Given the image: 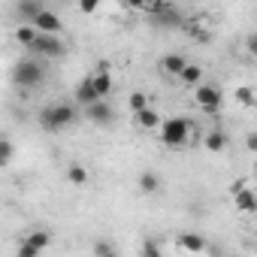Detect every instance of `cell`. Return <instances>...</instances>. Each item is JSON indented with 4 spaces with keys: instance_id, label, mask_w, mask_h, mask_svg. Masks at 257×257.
Instances as JSON below:
<instances>
[{
    "instance_id": "cell-12",
    "label": "cell",
    "mask_w": 257,
    "mask_h": 257,
    "mask_svg": "<svg viewBox=\"0 0 257 257\" xmlns=\"http://www.w3.org/2000/svg\"><path fill=\"white\" fill-rule=\"evenodd\" d=\"M91 82H94V88H97V94H100V100H106V97L112 94V73H109V67H106V64H100V67L94 70V76H91Z\"/></svg>"
},
{
    "instance_id": "cell-15",
    "label": "cell",
    "mask_w": 257,
    "mask_h": 257,
    "mask_svg": "<svg viewBox=\"0 0 257 257\" xmlns=\"http://www.w3.org/2000/svg\"><path fill=\"white\" fill-rule=\"evenodd\" d=\"M155 19L161 22V28H185V19H182V13H179L176 7H170V4H164V10H161Z\"/></svg>"
},
{
    "instance_id": "cell-33",
    "label": "cell",
    "mask_w": 257,
    "mask_h": 257,
    "mask_svg": "<svg viewBox=\"0 0 257 257\" xmlns=\"http://www.w3.org/2000/svg\"><path fill=\"white\" fill-rule=\"evenodd\" d=\"M227 257H242V254H227Z\"/></svg>"
},
{
    "instance_id": "cell-14",
    "label": "cell",
    "mask_w": 257,
    "mask_h": 257,
    "mask_svg": "<svg viewBox=\"0 0 257 257\" xmlns=\"http://www.w3.org/2000/svg\"><path fill=\"white\" fill-rule=\"evenodd\" d=\"M43 4H37V0H25V4H19L16 7V13H19V19H22V25H34L40 16H43Z\"/></svg>"
},
{
    "instance_id": "cell-18",
    "label": "cell",
    "mask_w": 257,
    "mask_h": 257,
    "mask_svg": "<svg viewBox=\"0 0 257 257\" xmlns=\"http://www.w3.org/2000/svg\"><path fill=\"white\" fill-rule=\"evenodd\" d=\"M203 76H206V70H203L200 64H188V70L179 76V82L188 85V88H200V85H203Z\"/></svg>"
},
{
    "instance_id": "cell-7",
    "label": "cell",
    "mask_w": 257,
    "mask_h": 257,
    "mask_svg": "<svg viewBox=\"0 0 257 257\" xmlns=\"http://www.w3.org/2000/svg\"><path fill=\"white\" fill-rule=\"evenodd\" d=\"M176 245L185 251V254H203L206 248H209V242H206V236L203 233H194V230H185V233H179L176 236Z\"/></svg>"
},
{
    "instance_id": "cell-5",
    "label": "cell",
    "mask_w": 257,
    "mask_h": 257,
    "mask_svg": "<svg viewBox=\"0 0 257 257\" xmlns=\"http://www.w3.org/2000/svg\"><path fill=\"white\" fill-rule=\"evenodd\" d=\"M194 103H197L203 112L215 115V112H221L224 94H221V88H218V85H200V88H194Z\"/></svg>"
},
{
    "instance_id": "cell-13",
    "label": "cell",
    "mask_w": 257,
    "mask_h": 257,
    "mask_svg": "<svg viewBox=\"0 0 257 257\" xmlns=\"http://www.w3.org/2000/svg\"><path fill=\"white\" fill-rule=\"evenodd\" d=\"M134 121H137L140 131H161V127H164V118L158 115V109H155V106H149L146 112L134 115Z\"/></svg>"
},
{
    "instance_id": "cell-3",
    "label": "cell",
    "mask_w": 257,
    "mask_h": 257,
    "mask_svg": "<svg viewBox=\"0 0 257 257\" xmlns=\"http://www.w3.org/2000/svg\"><path fill=\"white\" fill-rule=\"evenodd\" d=\"M191 137H194V118H188V115L167 118L164 127H161V140L170 149H185L191 143Z\"/></svg>"
},
{
    "instance_id": "cell-27",
    "label": "cell",
    "mask_w": 257,
    "mask_h": 257,
    "mask_svg": "<svg viewBox=\"0 0 257 257\" xmlns=\"http://www.w3.org/2000/svg\"><path fill=\"white\" fill-rule=\"evenodd\" d=\"M245 52H248V55H251V58L257 61V31L245 37Z\"/></svg>"
},
{
    "instance_id": "cell-21",
    "label": "cell",
    "mask_w": 257,
    "mask_h": 257,
    "mask_svg": "<svg viewBox=\"0 0 257 257\" xmlns=\"http://www.w3.org/2000/svg\"><path fill=\"white\" fill-rule=\"evenodd\" d=\"M127 106H131L134 115H140V112H146L152 103H149V94H146V91H131V94H127Z\"/></svg>"
},
{
    "instance_id": "cell-23",
    "label": "cell",
    "mask_w": 257,
    "mask_h": 257,
    "mask_svg": "<svg viewBox=\"0 0 257 257\" xmlns=\"http://www.w3.org/2000/svg\"><path fill=\"white\" fill-rule=\"evenodd\" d=\"M67 182H70V185H85V182H88V170H85L79 161L67 164Z\"/></svg>"
},
{
    "instance_id": "cell-8",
    "label": "cell",
    "mask_w": 257,
    "mask_h": 257,
    "mask_svg": "<svg viewBox=\"0 0 257 257\" xmlns=\"http://www.w3.org/2000/svg\"><path fill=\"white\" fill-rule=\"evenodd\" d=\"M233 206L242 215H257V191H251L245 185H236L233 188Z\"/></svg>"
},
{
    "instance_id": "cell-20",
    "label": "cell",
    "mask_w": 257,
    "mask_h": 257,
    "mask_svg": "<svg viewBox=\"0 0 257 257\" xmlns=\"http://www.w3.org/2000/svg\"><path fill=\"white\" fill-rule=\"evenodd\" d=\"M22 242L34 245L37 251H46V248L52 245V233H49V230H31V233H28V236H25Z\"/></svg>"
},
{
    "instance_id": "cell-32",
    "label": "cell",
    "mask_w": 257,
    "mask_h": 257,
    "mask_svg": "<svg viewBox=\"0 0 257 257\" xmlns=\"http://www.w3.org/2000/svg\"><path fill=\"white\" fill-rule=\"evenodd\" d=\"M254 179H257V158H254Z\"/></svg>"
},
{
    "instance_id": "cell-17",
    "label": "cell",
    "mask_w": 257,
    "mask_h": 257,
    "mask_svg": "<svg viewBox=\"0 0 257 257\" xmlns=\"http://www.w3.org/2000/svg\"><path fill=\"white\" fill-rule=\"evenodd\" d=\"M16 40H19V46H25V49L31 52L34 43L40 40V31H37L34 25H19V28H16Z\"/></svg>"
},
{
    "instance_id": "cell-10",
    "label": "cell",
    "mask_w": 257,
    "mask_h": 257,
    "mask_svg": "<svg viewBox=\"0 0 257 257\" xmlns=\"http://www.w3.org/2000/svg\"><path fill=\"white\" fill-rule=\"evenodd\" d=\"M34 28H37L40 34H46V37H58V34L64 31V22H61V16H58V13L43 10V16L34 22Z\"/></svg>"
},
{
    "instance_id": "cell-6",
    "label": "cell",
    "mask_w": 257,
    "mask_h": 257,
    "mask_svg": "<svg viewBox=\"0 0 257 257\" xmlns=\"http://www.w3.org/2000/svg\"><path fill=\"white\" fill-rule=\"evenodd\" d=\"M85 118H88L91 124H97V127H109V124L115 121V106H112L109 100H100V103H94V106L85 109Z\"/></svg>"
},
{
    "instance_id": "cell-31",
    "label": "cell",
    "mask_w": 257,
    "mask_h": 257,
    "mask_svg": "<svg viewBox=\"0 0 257 257\" xmlns=\"http://www.w3.org/2000/svg\"><path fill=\"white\" fill-rule=\"evenodd\" d=\"M103 257H118V251H112V254H103Z\"/></svg>"
},
{
    "instance_id": "cell-25",
    "label": "cell",
    "mask_w": 257,
    "mask_h": 257,
    "mask_svg": "<svg viewBox=\"0 0 257 257\" xmlns=\"http://www.w3.org/2000/svg\"><path fill=\"white\" fill-rule=\"evenodd\" d=\"M10 164H13V143L0 140V167H10Z\"/></svg>"
},
{
    "instance_id": "cell-9",
    "label": "cell",
    "mask_w": 257,
    "mask_h": 257,
    "mask_svg": "<svg viewBox=\"0 0 257 257\" xmlns=\"http://www.w3.org/2000/svg\"><path fill=\"white\" fill-rule=\"evenodd\" d=\"M73 103H76V106H82V109H88V106L100 103V94H97V88H94L91 76H88V79H82V82L76 85V91H73Z\"/></svg>"
},
{
    "instance_id": "cell-28",
    "label": "cell",
    "mask_w": 257,
    "mask_h": 257,
    "mask_svg": "<svg viewBox=\"0 0 257 257\" xmlns=\"http://www.w3.org/2000/svg\"><path fill=\"white\" fill-rule=\"evenodd\" d=\"M40 254H43V251H37V248H34V245H28V242H22V245H19V257H40Z\"/></svg>"
},
{
    "instance_id": "cell-4",
    "label": "cell",
    "mask_w": 257,
    "mask_h": 257,
    "mask_svg": "<svg viewBox=\"0 0 257 257\" xmlns=\"http://www.w3.org/2000/svg\"><path fill=\"white\" fill-rule=\"evenodd\" d=\"M64 55H67V43L61 37H46V34H40V40L31 49V58H40V61H55Z\"/></svg>"
},
{
    "instance_id": "cell-30",
    "label": "cell",
    "mask_w": 257,
    "mask_h": 257,
    "mask_svg": "<svg viewBox=\"0 0 257 257\" xmlns=\"http://www.w3.org/2000/svg\"><path fill=\"white\" fill-rule=\"evenodd\" d=\"M100 7L97 4H79V13H85V16H91V13H97Z\"/></svg>"
},
{
    "instance_id": "cell-26",
    "label": "cell",
    "mask_w": 257,
    "mask_h": 257,
    "mask_svg": "<svg viewBox=\"0 0 257 257\" xmlns=\"http://www.w3.org/2000/svg\"><path fill=\"white\" fill-rule=\"evenodd\" d=\"M115 248H112V242L109 239H97L94 242V257H103V254H112Z\"/></svg>"
},
{
    "instance_id": "cell-24",
    "label": "cell",
    "mask_w": 257,
    "mask_h": 257,
    "mask_svg": "<svg viewBox=\"0 0 257 257\" xmlns=\"http://www.w3.org/2000/svg\"><path fill=\"white\" fill-rule=\"evenodd\" d=\"M140 257H164V254H161V245L155 239H146L143 248H140Z\"/></svg>"
},
{
    "instance_id": "cell-11",
    "label": "cell",
    "mask_w": 257,
    "mask_h": 257,
    "mask_svg": "<svg viewBox=\"0 0 257 257\" xmlns=\"http://www.w3.org/2000/svg\"><path fill=\"white\" fill-rule=\"evenodd\" d=\"M227 146H230V137L221 131V127H212V131L203 137V149H206V152H212V155L227 152Z\"/></svg>"
},
{
    "instance_id": "cell-29",
    "label": "cell",
    "mask_w": 257,
    "mask_h": 257,
    "mask_svg": "<svg viewBox=\"0 0 257 257\" xmlns=\"http://www.w3.org/2000/svg\"><path fill=\"white\" fill-rule=\"evenodd\" d=\"M242 146H245L248 152H254V155H257V131H251V134H245V140H242Z\"/></svg>"
},
{
    "instance_id": "cell-1",
    "label": "cell",
    "mask_w": 257,
    "mask_h": 257,
    "mask_svg": "<svg viewBox=\"0 0 257 257\" xmlns=\"http://www.w3.org/2000/svg\"><path fill=\"white\" fill-rule=\"evenodd\" d=\"M37 121H40L43 131L61 134V131H67V127H73L79 121V106L76 103H49V106L40 109Z\"/></svg>"
},
{
    "instance_id": "cell-16",
    "label": "cell",
    "mask_w": 257,
    "mask_h": 257,
    "mask_svg": "<svg viewBox=\"0 0 257 257\" xmlns=\"http://www.w3.org/2000/svg\"><path fill=\"white\" fill-rule=\"evenodd\" d=\"M188 64H191V61H188L185 55H167L161 67H164V73H167V76H176V79H179V76L188 70Z\"/></svg>"
},
{
    "instance_id": "cell-22",
    "label": "cell",
    "mask_w": 257,
    "mask_h": 257,
    "mask_svg": "<svg viewBox=\"0 0 257 257\" xmlns=\"http://www.w3.org/2000/svg\"><path fill=\"white\" fill-rule=\"evenodd\" d=\"M233 97L239 106H257V88H251V85H239L233 91Z\"/></svg>"
},
{
    "instance_id": "cell-2",
    "label": "cell",
    "mask_w": 257,
    "mask_h": 257,
    "mask_svg": "<svg viewBox=\"0 0 257 257\" xmlns=\"http://www.w3.org/2000/svg\"><path fill=\"white\" fill-rule=\"evenodd\" d=\"M46 76H49V70H46V64L40 58H19L16 67H13V82L19 88H25V91L40 88L46 82Z\"/></svg>"
},
{
    "instance_id": "cell-19",
    "label": "cell",
    "mask_w": 257,
    "mask_h": 257,
    "mask_svg": "<svg viewBox=\"0 0 257 257\" xmlns=\"http://www.w3.org/2000/svg\"><path fill=\"white\" fill-rule=\"evenodd\" d=\"M140 191H143L146 197L161 194V176H158V173H152V170H146V173L140 176Z\"/></svg>"
}]
</instances>
